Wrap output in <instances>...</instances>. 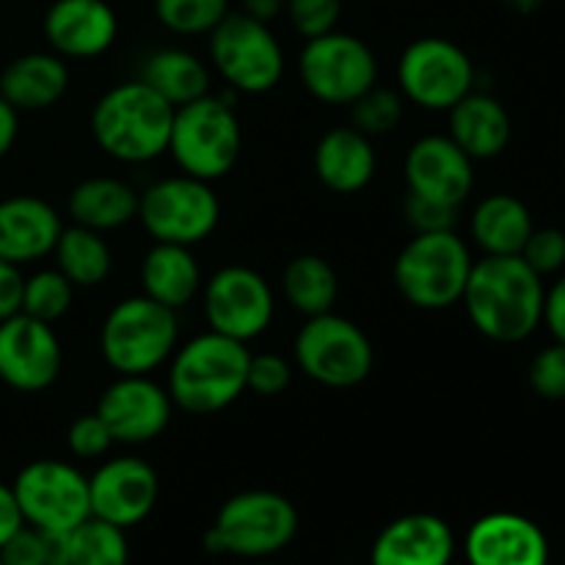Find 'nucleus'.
Instances as JSON below:
<instances>
[{
    "label": "nucleus",
    "mask_w": 565,
    "mask_h": 565,
    "mask_svg": "<svg viewBox=\"0 0 565 565\" xmlns=\"http://www.w3.org/2000/svg\"><path fill=\"white\" fill-rule=\"evenodd\" d=\"M230 14V0H154V17L177 36H210Z\"/></svg>",
    "instance_id": "72a5a7b5"
},
{
    "label": "nucleus",
    "mask_w": 565,
    "mask_h": 565,
    "mask_svg": "<svg viewBox=\"0 0 565 565\" xmlns=\"http://www.w3.org/2000/svg\"><path fill=\"white\" fill-rule=\"evenodd\" d=\"M456 535L436 513H406L386 524L370 550V565H450Z\"/></svg>",
    "instance_id": "412c9836"
},
{
    "label": "nucleus",
    "mask_w": 565,
    "mask_h": 565,
    "mask_svg": "<svg viewBox=\"0 0 565 565\" xmlns=\"http://www.w3.org/2000/svg\"><path fill=\"white\" fill-rule=\"evenodd\" d=\"M202 268L188 246L154 243L141 259V290L169 309H182L202 292Z\"/></svg>",
    "instance_id": "bb28decb"
},
{
    "label": "nucleus",
    "mask_w": 565,
    "mask_h": 565,
    "mask_svg": "<svg viewBox=\"0 0 565 565\" xmlns=\"http://www.w3.org/2000/svg\"><path fill=\"white\" fill-rule=\"evenodd\" d=\"M519 257L541 276H557L565 270V232L557 226H535Z\"/></svg>",
    "instance_id": "e433bc0d"
},
{
    "label": "nucleus",
    "mask_w": 565,
    "mask_h": 565,
    "mask_svg": "<svg viewBox=\"0 0 565 565\" xmlns=\"http://www.w3.org/2000/svg\"><path fill=\"white\" fill-rule=\"evenodd\" d=\"M546 285L519 254L472 265L461 303L469 323L491 342L516 345L544 326Z\"/></svg>",
    "instance_id": "f257e3e1"
},
{
    "label": "nucleus",
    "mask_w": 565,
    "mask_h": 565,
    "mask_svg": "<svg viewBox=\"0 0 565 565\" xmlns=\"http://www.w3.org/2000/svg\"><path fill=\"white\" fill-rule=\"evenodd\" d=\"M397 83L408 103L425 110H450L475 86V64L467 50L445 36H423L403 50Z\"/></svg>",
    "instance_id": "ddd939ff"
},
{
    "label": "nucleus",
    "mask_w": 565,
    "mask_h": 565,
    "mask_svg": "<svg viewBox=\"0 0 565 565\" xmlns=\"http://www.w3.org/2000/svg\"><path fill=\"white\" fill-rule=\"evenodd\" d=\"M202 307L210 331L252 342L268 331L276 298L263 274L248 265H226L202 285Z\"/></svg>",
    "instance_id": "4468645a"
},
{
    "label": "nucleus",
    "mask_w": 565,
    "mask_h": 565,
    "mask_svg": "<svg viewBox=\"0 0 565 565\" xmlns=\"http://www.w3.org/2000/svg\"><path fill=\"white\" fill-rule=\"evenodd\" d=\"M72 224L94 232H114L138 218V191L116 177H88L70 193Z\"/></svg>",
    "instance_id": "cd10ccee"
},
{
    "label": "nucleus",
    "mask_w": 565,
    "mask_h": 565,
    "mask_svg": "<svg viewBox=\"0 0 565 565\" xmlns=\"http://www.w3.org/2000/svg\"><path fill=\"white\" fill-rule=\"evenodd\" d=\"M285 14L298 36L315 39L337 31V22L342 17V0H287Z\"/></svg>",
    "instance_id": "4c0bfd02"
},
{
    "label": "nucleus",
    "mask_w": 565,
    "mask_h": 565,
    "mask_svg": "<svg viewBox=\"0 0 565 565\" xmlns=\"http://www.w3.org/2000/svg\"><path fill=\"white\" fill-rule=\"evenodd\" d=\"M292 364L279 353H252L246 370V390L259 397H276L290 386Z\"/></svg>",
    "instance_id": "ea45409f"
},
{
    "label": "nucleus",
    "mask_w": 565,
    "mask_h": 565,
    "mask_svg": "<svg viewBox=\"0 0 565 565\" xmlns=\"http://www.w3.org/2000/svg\"><path fill=\"white\" fill-rule=\"evenodd\" d=\"M530 390L552 403L565 401V342L541 348L527 367Z\"/></svg>",
    "instance_id": "c9c22d12"
},
{
    "label": "nucleus",
    "mask_w": 565,
    "mask_h": 565,
    "mask_svg": "<svg viewBox=\"0 0 565 565\" xmlns=\"http://www.w3.org/2000/svg\"><path fill=\"white\" fill-rule=\"evenodd\" d=\"M472 265V252L456 230L430 232L414 235L401 248L392 279L403 301L425 312H441L461 301Z\"/></svg>",
    "instance_id": "20e7f679"
},
{
    "label": "nucleus",
    "mask_w": 565,
    "mask_h": 565,
    "mask_svg": "<svg viewBox=\"0 0 565 565\" xmlns=\"http://www.w3.org/2000/svg\"><path fill=\"white\" fill-rule=\"evenodd\" d=\"M61 215L39 196H11L0 202V259L14 265L53 254L61 235Z\"/></svg>",
    "instance_id": "4be33fe9"
},
{
    "label": "nucleus",
    "mask_w": 565,
    "mask_h": 565,
    "mask_svg": "<svg viewBox=\"0 0 565 565\" xmlns=\"http://www.w3.org/2000/svg\"><path fill=\"white\" fill-rule=\"evenodd\" d=\"M298 75L318 103L353 105L379 83V61L364 39L329 31L307 39L298 53Z\"/></svg>",
    "instance_id": "9b49d317"
},
{
    "label": "nucleus",
    "mask_w": 565,
    "mask_h": 565,
    "mask_svg": "<svg viewBox=\"0 0 565 565\" xmlns=\"http://www.w3.org/2000/svg\"><path fill=\"white\" fill-rule=\"evenodd\" d=\"M563 565H565V563H563Z\"/></svg>",
    "instance_id": "3c124183"
},
{
    "label": "nucleus",
    "mask_w": 565,
    "mask_h": 565,
    "mask_svg": "<svg viewBox=\"0 0 565 565\" xmlns=\"http://www.w3.org/2000/svg\"><path fill=\"white\" fill-rule=\"evenodd\" d=\"M141 81L169 105L193 103V99L210 94V70L199 55L182 47L154 50L141 66Z\"/></svg>",
    "instance_id": "c85d7f7f"
},
{
    "label": "nucleus",
    "mask_w": 565,
    "mask_h": 565,
    "mask_svg": "<svg viewBox=\"0 0 565 565\" xmlns=\"http://www.w3.org/2000/svg\"><path fill=\"white\" fill-rule=\"evenodd\" d=\"M403 177L412 193L461 207L475 188V160L450 136H425L406 152Z\"/></svg>",
    "instance_id": "a211bd4d"
},
{
    "label": "nucleus",
    "mask_w": 565,
    "mask_h": 565,
    "mask_svg": "<svg viewBox=\"0 0 565 565\" xmlns=\"http://www.w3.org/2000/svg\"><path fill=\"white\" fill-rule=\"evenodd\" d=\"M11 489L25 524L39 533H70L92 516L88 478L66 461H31L20 469Z\"/></svg>",
    "instance_id": "f8f14e48"
},
{
    "label": "nucleus",
    "mask_w": 565,
    "mask_h": 565,
    "mask_svg": "<svg viewBox=\"0 0 565 565\" xmlns=\"http://www.w3.org/2000/svg\"><path fill=\"white\" fill-rule=\"evenodd\" d=\"M502 3L511 11H516V14H535L546 0H502Z\"/></svg>",
    "instance_id": "09e8293b"
},
{
    "label": "nucleus",
    "mask_w": 565,
    "mask_h": 565,
    "mask_svg": "<svg viewBox=\"0 0 565 565\" xmlns=\"http://www.w3.org/2000/svg\"><path fill=\"white\" fill-rule=\"evenodd\" d=\"M130 544L125 530L88 516L66 533V565H127Z\"/></svg>",
    "instance_id": "2f4dec72"
},
{
    "label": "nucleus",
    "mask_w": 565,
    "mask_h": 565,
    "mask_svg": "<svg viewBox=\"0 0 565 565\" xmlns=\"http://www.w3.org/2000/svg\"><path fill=\"white\" fill-rule=\"evenodd\" d=\"M248 359L246 342L215 331L193 337L169 359L171 403L196 417L224 412L246 392Z\"/></svg>",
    "instance_id": "f03ea898"
},
{
    "label": "nucleus",
    "mask_w": 565,
    "mask_h": 565,
    "mask_svg": "<svg viewBox=\"0 0 565 565\" xmlns=\"http://www.w3.org/2000/svg\"><path fill=\"white\" fill-rule=\"evenodd\" d=\"M174 105L138 81L108 88L94 103L92 136L119 163H149L169 152Z\"/></svg>",
    "instance_id": "7ed1b4c3"
},
{
    "label": "nucleus",
    "mask_w": 565,
    "mask_h": 565,
    "mask_svg": "<svg viewBox=\"0 0 565 565\" xmlns=\"http://www.w3.org/2000/svg\"><path fill=\"white\" fill-rule=\"evenodd\" d=\"M315 174L331 193L351 196L364 191L375 177V149L373 138L359 132L356 127H334L320 136L315 147Z\"/></svg>",
    "instance_id": "b1692460"
},
{
    "label": "nucleus",
    "mask_w": 565,
    "mask_h": 565,
    "mask_svg": "<svg viewBox=\"0 0 565 565\" xmlns=\"http://www.w3.org/2000/svg\"><path fill=\"white\" fill-rule=\"evenodd\" d=\"M138 221L154 243L196 246L221 221V202L210 182L177 174L152 182L138 193Z\"/></svg>",
    "instance_id": "9d476101"
},
{
    "label": "nucleus",
    "mask_w": 565,
    "mask_h": 565,
    "mask_svg": "<svg viewBox=\"0 0 565 565\" xmlns=\"http://www.w3.org/2000/svg\"><path fill=\"white\" fill-rule=\"evenodd\" d=\"M469 565H550V541L522 513H486L463 539Z\"/></svg>",
    "instance_id": "6ab92c4d"
},
{
    "label": "nucleus",
    "mask_w": 565,
    "mask_h": 565,
    "mask_svg": "<svg viewBox=\"0 0 565 565\" xmlns=\"http://www.w3.org/2000/svg\"><path fill=\"white\" fill-rule=\"evenodd\" d=\"M180 320L174 309L149 296L121 298L103 320L99 351L116 375H149L177 351Z\"/></svg>",
    "instance_id": "39448f33"
},
{
    "label": "nucleus",
    "mask_w": 565,
    "mask_h": 565,
    "mask_svg": "<svg viewBox=\"0 0 565 565\" xmlns=\"http://www.w3.org/2000/svg\"><path fill=\"white\" fill-rule=\"evenodd\" d=\"M169 390L154 384L149 375H119L99 395L97 414L110 430L116 445H149L171 423Z\"/></svg>",
    "instance_id": "dca6fc26"
},
{
    "label": "nucleus",
    "mask_w": 565,
    "mask_h": 565,
    "mask_svg": "<svg viewBox=\"0 0 565 565\" xmlns=\"http://www.w3.org/2000/svg\"><path fill=\"white\" fill-rule=\"evenodd\" d=\"M25 527V519H22L20 505H17L14 489L6 483H0V546L17 533V530Z\"/></svg>",
    "instance_id": "a18cd8bd"
},
{
    "label": "nucleus",
    "mask_w": 565,
    "mask_h": 565,
    "mask_svg": "<svg viewBox=\"0 0 565 565\" xmlns=\"http://www.w3.org/2000/svg\"><path fill=\"white\" fill-rule=\"evenodd\" d=\"M75 301V285L61 274L58 268L36 270L28 276L22 285V309L20 312L53 326L55 320L64 318Z\"/></svg>",
    "instance_id": "473e14b6"
},
{
    "label": "nucleus",
    "mask_w": 565,
    "mask_h": 565,
    "mask_svg": "<svg viewBox=\"0 0 565 565\" xmlns=\"http://www.w3.org/2000/svg\"><path fill=\"white\" fill-rule=\"evenodd\" d=\"M458 210L452 204L436 202V199L419 196L406 191L403 199V218L412 226L414 235H430V232H452L458 224Z\"/></svg>",
    "instance_id": "58836bf2"
},
{
    "label": "nucleus",
    "mask_w": 565,
    "mask_h": 565,
    "mask_svg": "<svg viewBox=\"0 0 565 565\" xmlns=\"http://www.w3.org/2000/svg\"><path fill=\"white\" fill-rule=\"evenodd\" d=\"M70 66L58 53H25L0 75V97L17 110H47L64 99Z\"/></svg>",
    "instance_id": "393cba45"
},
{
    "label": "nucleus",
    "mask_w": 565,
    "mask_h": 565,
    "mask_svg": "<svg viewBox=\"0 0 565 565\" xmlns=\"http://www.w3.org/2000/svg\"><path fill=\"white\" fill-rule=\"evenodd\" d=\"M544 326L550 329L552 340L565 342V270L557 274L555 285L546 287Z\"/></svg>",
    "instance_id": "c03bdc74"
},
{
    "label": "nucleus",
    "mask_w": 565,
    "mask_h": 565,
    "mask_svg": "<svg viewBox=\"0 0 565 565\" xmlns=\"http://www.w3.org/2000/svg\"><path fill=\"white\" fill-rule=\"evenodd\" d=\"M114 445V436L97 414H83L66 430V447H70L72 456L83 458V461H97Z\"/></svg>",
    "instance_id": "a19ab883"
},
{
    "label": "nucleus",
    "mask_w": 565,
    "mask_h": 565,
    "mask_svg": "<svg viewBox=\"0 0 565 565\" xmlns=\"http://www.w3.org/2000/svg\"><path fill=\"white\" fill-rule=\"evenodd\" d=\"M20 132V110L11 108L3 97H0V158L11 152Z\"/></svg>",
    "instance_id": "49530a36"
},
{
    "label": "nucleus",
    "mask_w": 565,
    "mask_h": 565,
    "mask_svg": "<svg viewBox=\"0 0 565 565\" xmlns=\"http://www.w3.org/2000/svg\"><path fill=\"white\" fill-rule=\"evenodd\" d=\"M22 285H25V276L20 274V265L0 259V320L22 309Z\"/></svg>",
    "instance_id": "37998d69"
},
{
    "label": "nucleus",
    "mask_w": 565,
    "mask_h": 565,
    "mask_svg": "<svg viewBox=\"0 0 565 565\" xmlns=\"http://www.w3.org/2000/svg\"><path fill=\"white\" fill-rule=\"evenodd\" d=\"M55 268L66 276L75 287H99L110 276L114 268V254L105 243L103 232L86 230V226H66L61 230L53 248Z\"/></svg>",
    "instance_id": "7c9ffc66"
},
{
    "label": "nucleus",
    "mask_w": 565,
    "mask_h": 565,
    "mask_svg": "<svg viewBox=\"0 0 565 565\" xmlns=\"http://www.w3.org/2000/svg\"><path fill=\"white\" fill-rule=\"evenodd\" d=\"M533 230V213L513 193H491V196L480 199L478 207L472 210V218H469V232H472L475 246L483 252V257L522 254Z\"/></svg>",
    "instance_id": "a878e982"
},
{
    "label": "nucleus",
    "mask_w": 565,
    "mask_h": 565,
    "mask_svg": "<svg viewBox=\"0 0 565 565\" xmlns=\"http://www.w3.org/2000/svg\"><path fill=\"white\" fill-rule=\"evenodd\" d=\"M160 497L158 472L138 456H119L97 467L88 478L92 516L130 530L154 511Z\"/></svg>",
    "instance_id": "f3484780"
},
{
    "label": "nucleus",
    "mask_w": 565,
    "mask_h": 565,
    "mask_svg": "<svg viewBox=\"0 0 565 565\" xmlns=\"http://www.w3.org/2000/svg\"><path fill=\"white\" fill-rule=\"evenodd\" d=\"M298 533V511L285 494L268 489L241 491L215 513L204 535V550L213 555L270 557L285 550Z\"/></svg>",
    "instance_id": "423d86ee"
},
{
    "label": "nucleus",
    "mask_w": 565,
    "mask_h": 565,
    "mask_svg": "<svg viewBox=\"0 0 565 565\" xmlns=\"http://www.w3.org/2000/svg\"><path fill=\"white\" fill-rule=\"evenodd\" d=\"M44 36L61 58H97L114 47L119 17L108 0H55L44 14Z\"/></svg>",
    "instance_id": "aec40b11"
},
{
    "label": "nucleus",
    "mask_w": 565,
    "mask_h": 565,
    "mask_svg": "<svg viewBox=\"0 0 565 565\" xmlns=\"http://www.w3.org/2000/svg\"><path fill=\"white\" fill-rule=\"evenodd\" d=\"M403 94L392 88H381L375 83L370 92H364L356 103L351 105V127L364 132L367 138L386 136L395 130L403 119Z\"/></svg>",
    "instance_id": "f704fd0d"
},
{
    "label": "nucleus",
    "mask_w": 565,
    "mask_h": 565,
    "mask_svg": "<svg viewBox=\"0 0 565 565\" xmlns=\"http://www.w3.org/2000/svg\"><path fill=\"white\" fill-rule=\"evenodd\" d=\"M243 149V130L230 99L204 97L174 108L169 152L182 174L213 182L235 169Z\"/></svg>",
    "instance_id": "0eeeda50"
},
{
    "label": "nucleus",
    "mask_w": 565,
    "mask_h": 565,
    "mask_svg": "<svg viewBox=\"0 0 565 565\" xmlns=\"http://www.w3.org/2000/svg\"><path fill=\"white\" fill-rule=\"evenodd\" d=\"M292 356L307 379L329 390H351L373 373L375 351L353 320L337 312L315 315L298 329Z\"/></svg>",
    "instance_id": "6e6552de"
},
{
    "label": "nucleus",
    "mask_w": 565,
    "mask_h": 565,
    "mask_svg": "<svg viewBox=\"0 0 565 565\" xmlns=\"http://www.w3.org/2000/svg\"><path fill=\"white\" fill-rule=\"evenodd\" d=\"M210 61L221 81L241 94H265L285 75V50L270 25L230 11L210 31Z\"/></svg>",
    "instance_id": "1a4fd4ad"
},
{
    "label": "nucleus",
    "mask_w": 565,
    "mask_h": 565,
    "mask_svg": "<svg viewBox=\"0 0 565 565\" xmlns=\"http://www.w3.org/2000/svg\"><path fill=\"white\" fill-rule=\"evenodd\" d=\"M263 565H274V563H263Z\"/></svg>",
    "instance_id": "8fccbe9b"
},
{
    "label": "nucleus",
    "mask_w": 565,
    "mask_h": 565,
    "mask_svg": "<svg viewBox=\"0 0 565 565\" xmlns=\"http://www.w3.org/2000/svg\"><path fill=\"white\" fill-rule=\"evenodd\" d=\"M281 292L287 303L303 318L334 312L340 279L329 259L320 254H298L281 270Z\"/></svg>",
    "instance_id": "c756f323"
},
{
    "label": "nucleus",
    "mask_w": 565,
    "mask_h": 565,
    "mask_svg": "<svg viewBox=\"0 0 565 565\" xmlns=\"http://www.w3.org/2000/svg\"><path fill=\"white\" fill-rule=\"evenodd\" d=\"M285 6L287 0H243V14L270 25V22L285 14Z\"/></svg>",
    "instance_id": "de8ad7c7"
},
{
    "label": "nucleus",
    "mask_w": 565,
    "mask_h": 565,
    "mask_svg": "<svg viewBox=\"0 0 565 565\" xmlns=\"http://www.w3.org/2000/svg\"><path fill=\"white\" fill-rule=\"evenodd\" d=\"M447 136L472 160H494L508 149L513 121L505 105L483 92H469L447 110Z\"/></svg>",
    "instance_id": "5701e85b"
},
{
    "label": "nucleus",
    "mask_w": 565,
    "mask_h": 565,
    "mask_svg": "<svg viewBox=\"0 0 565 565\" xmlns=\"http://www.w3.org/2000/svg\"><path fill=\"white\" fill-rule=\"evenodd\" d=\"M64 367L61 340L50 323L17 312L0 320V381L17 392H44Z\"/></svg>",
    "instance_id": "2eb2a0df"
},
{
    "label": "nucleus",
    "mask_w": 565,
    "mask_h": 565,
    "mask_svg": "<svg viewBox=\"0 0 565 565\" xmlns=\"http://www.w3.org/2000/svg\"><path fill=\"white\" fill-rule=\"evenodd\" d=\"M0 565H50L47 535L33 527H22L0 546Z\"/></svg>",
    "instance_id": "79ce46f5"
}]
</instances>
